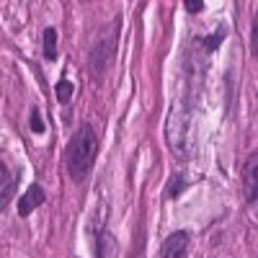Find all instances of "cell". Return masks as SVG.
<instances>
[{
	"mask_svg": "<svg viewBox=\"0 0 258 258\" xmlns=\"http://www.w3.org/2000/svg\"><path fill=\"white\" fill-rule=\"evenodd\" d=\"M96 155H98V137L93 132V126L91 124L78 126V132L73 135L70 147H68V170L73 181H83L88 176V170L96 163Z\"/></svg>",
	"mask_w": 258,
	"mask_h": 258,
	"instance_id": "obj_1",
	"label": "cell"
},
{
	"mask_svg": "<svg viewBox=\"0 0 258 258\" xmlns=\"http://www.w3.org/2000/svg\"><path fill=\"white\" fill-rule=\"evenodd\" d=\"M119 24H114L109 31H106L93 47V54H91V68H93V75L101 80L106 75V70L111 68V59H114V52H116V41H119Z\"/></svg>",
	"mask_w": 258,
	"mask_h": 258,
	"instance_id": "obj_2",
	"label": "cell"
},
{
	"mask_svg": "<svg viewBox=\"0 0 258 258\" xmlns=\"http://www.w3.org/2000/svg\"><path fill=\"white\" fill-rule=\"evenodd\" d=\"M188 232H173L170 238H165V245H163V258H186V250H188Z\"/></svg>",
	"mask_w": 258,
	"mask_h": 258,
	"instance_id": "obj_3",
	"label": "cell"
},
{
	"mask_svg": "<svg viewBox=\"0 0 258 258\" xmlns=\"http://www.w3.org/2000/svg\"><path fill=\"white\" fill-rule=\"evenodd\" d=\"M39 204H44V191H41L39 183H31L26 188V194L21 197V202H18V214H21V217H29Z\"/></svg>",
	"mask_w": 258,
	"mask_h": 258,
	"instance_id": "obj_4",
	"label": "cell"
},
{
	"mask_svg": "<svg viewBox=\"0 0 258 258\" xmlns=\"http://www.w3.org/2000/svg\"><path fill=\"white\" fill-rule=\"evenodd\" d=\"M245 194H248V202H255V153L248 158L245 165Z\"/></svg>",
	"mask_w": 258,
	"mask_h": 258,
	"instance_id": "obj_5",
	"label": "cell"
},
{
	"mask_svg": "<svg viewBox=\"0 0 258 258\" xmlns=\"http://www.w3.org/2000/svg\"><path fill=\"white\" fill-rule=\"evenodd\" d=\"M11 191H13V181H11V176H8V168L0 163V209L8 204Z\"/></svg>",
	"mask_w": 258,
	"mask_h": 258,
	"instance_id": "obj_6",
	"label": "cell"
},
{
	"mask_svg": "<svg viewBox=\"0 0 258 258\" xmlns=\"http://www.w3.org/2000/svg\"><path fill=\"white\" fill-rule=\"evenodd\" d=\"M98 258H116V243L109 232L98 235Z\"/></svg>",
	"mask_w": 258,
	"mask_h": 258,
	"instance_id": "obj_7",
	"label": "cell"
},
{
	"mask_svg": "<svg viewBox=\"0 0 258 258\" xmlns=\"http://www.w3.org/2000/svg\"><path fill=\"white\" fill-rule=\"evenodd\" d=\"M44 57L47 59H54L57 57V31L52 26L44 29Z\"/></svg>",
	"mask_w": 258,
	"mask_h": 258,
	"instance_id": "obj_8",
	"label": "cell"
},
{
	"mask_svg": "<svg viewBox=\"0 0 258 258\" xmlns=\"http://www.w3.org/2000/svg\"><path fill=\"white\" fill-rule=\"evenodd\" d=\"M54 93H57V101H59V103H68V101L73 98V83H70V80H59V83L54 85Z\"/></svg>",
	"mask_w": 258,
	"mask_h": 258,
	"instance_id": "obj_9",
	"label": "cell"
},
{
	"mask_svg": "<svg viewBox=\"0 0 258 258\" xmlns=\"http://www.w3.org/2000/svg\"><path fill=\"white\" fill-rule=\"evenodd\" d=\"M29 126H31V132H36V135H44V121H41V116H39V111H36V109L31 111Z\"/></svg>",
	"mask_w": 258,
	"mask_h": 258,
	"instance_id": "obj_10",
	"label": "cell"
},
{
	"mask_svg": "<svg viewBox=\"0 0 258 258\" xmlns=\"http://www.w3.org/2000/svg\"><path fill=\"white\" fill-rule=\"evenodd\" d=\"M181 186H183V181L176 176V181H173V186H170V191H168V197H178V191H181Z\"/></svg>",
	"mask_w": 258,
	"mask_h": 258,
	"instance_id": "obj_11",
	"label": "cell"
},
{
	"mask_svg": "<svg viewBox=\"0 0 258 258\" xmlns=\"http://www.w3.org/2000/svg\"><path fill=\"white\" fill-rule=\"evenodd\" d=\"M202 8H204V3H199V0H197V3H186V11L188 13H199Z\"/></svg>",
	"mask_w": 258,
	"mask_h": 258,
	"instance_id": "obj_12",
	"label": "cell"
}]
</instances>
